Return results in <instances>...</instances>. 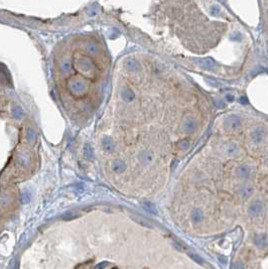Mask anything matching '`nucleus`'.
Listing matches in <instances>:
<instances>
[{"instance_id":"7","label":"nucleus","mask_w":268,"mask_h":269,"mask_svg":"<svg viewBox=\"0 0 268 269\" xmlns=\"http://www.w3.org/2000/svg\"><path fill=\"white\" fill-rule=\"evenodd\" d=\"M195 128H197V123L194 119H187L182 123V129L185 133H192L195 130Z\"/></svg>"},{"instance_id":"14","label":"nucleus","mask_w":268,"mask_h":269,"mask_svg":"<svg viewBox=\"0 0 268 269\" xmlns=\"http://www.w3.org/2000/svg\"><path fill=\"white\" fill-rule=\"evenodd\" d=\"M220 12H221V8H220V6H219V5L215 4V5L211 6L210 13L212 14L213 16H218V15L220 14Z\"/></svg>"},{"instance_id":"11","label":"nucleus","mask_w":268,"mask_h":269,"mask_svg":"<svg viewBox=\"0 0 268 269\" xmlns=\"http://www.w3.org/2000/svg\"><path fill=\"white\" fill-rule=\"evenodd\" d=\"M253 192V188L250 185H245L242 186L240 194L243 198H249L251 196V194Z\"/></svg>"},{"instance_id":"15","label":"nucleus","mask_w":268,"mask_h":269,"mask_svg":"<svg viewBox=\"0 0 268 269\" xmlns=\"http://www.w3.org/2000/svg\"><path fill=\"white\" fill-rule=\"evenodd\" d=\"M143 158H142V160L144 161V162H148V163H150L151 161L153 160V155L151 153H149V152H144L143 154Z\"/></svg>"},{"instance_id":"17","label":"nucleus","mask_w":268,"mask_h":269,"mask_svg":"<svg viewBox=\"0 0 268 269\" xmlns=\"http://www.w3.org/2000/svg\"><path fill=\"white\" fill-rule=\"evenodd\" d=\"M233 269H245L244 264L240 261H236L233 263Z\"/></svg>"},{"instance_id":"5","label":"nucleus","mask_w":268,"mask_h":269,"mask_svg":"<svg viewBox=\"0 0 268 269\" xmlns=\"http://www.w3.org/2000/svg\"><path fill=\"white\" fill-rule=\"evenodd\" d=\"M237 175L240 179H248L251 175V167L247 164H242L238 167Z\"/></svg>"},{"instance_id":"8","label":"nucleus","mask_w":268,"mask_h":269,"mask_svg":"<svg viewBox=\"0 0 268 269\" xmlns=\"http://www.w3.org/2000/svg\"><path fill=\"white\" fill-rule=\"evenodd\" d=\"M264 137V131L263 129L261 128H255L253 131H252L251 133V139L252 141L254 142V143H260L261 141H262V139Z\"/></svg>"},{"instance_id":"12","label":"nucleus","mask_w":268,"mask_h":269,"mask_svg":"<svg viewBox=\"0 0 268 269\" xmlns=\"http://www.w3.org/2000/svg\"><path fill=\"white\" fill-rule=\"evenodd\" d=\"M188 254L192 258V260H194L195 263H198V264H200V265H205L204 259L202 258L201 256H198V254H195V253H192V252H188Z\"/></svg>"},{"instance_id":"4","label":"nucleus","mask_w":268,"mask_h":269,"mask_svg":"<svg viewBox=\"0 0 268 269\" xmlns=\"http://www.w3.org/2000/svg\"><path fill=\"white\" fill-rule=\"evenodd\" d=\"M254 243L258 248L268 247V235L266 234H257L254 237Z\"/></svg>"},{"instance_id":"1","label":"nucleus","mask_w":268,"mask_h":269,"mask_svg":"<svg viewBox=\"0 0 268 269\" xmlns=\"http://www.w3.org/2000/svg\"><path fill=\"white\" fill-rule=\"evenodd\" d=\"M241 125V120L238 116L236 115H229L227 118L225 119V122H224V126H225L226 129H229V130H235V129H238Z\"/></svg>"},{"instance_id":"3","label":"nucleus","mask_w":268,"mask_h":269,"mask_svg":"<svg viewBox=\"0 0 268 269\" xmlns=\"http://www.w3.org/2000/svg\"><path fill=\"white\" fill-rule=\"evenodd\" d=\"M223 151H224V153L227 154V155L234 156V155H236V154L239 153L240 149H239L238 145L234 143V142H229V143H226L225 145H224Z\"/></svg>"},{"instance_id":"20","label":"nucleus","mask_w":268,"mask_h":269,"mask_svg":"<svg viewBox=\"0 0 268 269\" xmlns=\"http://www.w3.org/2000/svg\"><path fill=\"white\" fill-rule=\"evenodd\" d=\"M225 260H226V258H225V257H222V256H219V261L222 262L223 264H225V263H226V261H225Z\"/></svg>"},{"instance_id":"18","label":"nucleus","mask_w":268,"mask_h":269,"mask_svg":"<svg viewBox=\"0 0 268 269\" xmlns=\"http://www.w3.org/2000/svg\"><path fill=\"white\" fill-rule=\"evenodd\" d=\"M188 145H190V143H188V141H187V140H182L179 142V147H181V149H187V148L188 147Z\"/></svg>"},{"instance_id":"16","label":"nucleus","mask_w":268,"mask_h":269,"mask_svg":"<svg viewBox=\"0 0 268 269\" xmlns=\"http://www.w3.org/2000/svg\"><path fill=\"white\" fill-rule=\"evenodd\" d=\"M110 264L109 262H107V261H104V262H101V263H99V264H97L96 266H95V269H105L107 266H110Z\"/></svg>"},{"instance_id":"2","label":"nucleus","mask_w":268,"mask_h":269,"mask_svg":"<svg viewBox=\"0 0 268 269\" xmlns=\"http://www.w3.org/2000/svg\"><path fill=\"white\" fill-rule=\"evenodd\" d=\"M262 211H263V204L262 202L259 200L254 201L248 209V213L252 217L259 216V215L262 213Z\"/></svg>"},{"instance_id":"13","label":"nucleus","mask_w":268,"mask_h":269,"mask_svg":"<svg viewBox=\"0 0 268 269\" xmlns=\"http://www.w3.org/2000/svg\"><path fill=\"white\" fill-rule=\"evenodd\" d=\"M143 207L145 208V210L149 212V213L154 214V215L157 214V210H156L155 206H154L153 204H151V203H148V202L143 203Z\"/></svg>"},{"instance_id":"6","label":"nucleus","mask_w":268,"mask_h":269,"mask_svg":"<svg viewBox=\"0 0 268 269\" xmlns=\"http://www.w3.org/2000/svg\"><path fill=\"white\" fill-rule=\"evenodd\" d=\"M198 64V66L206 70H214L216 68V63L212 59H201L195 61Z\"/></svg>"},{"instance_id":"10","label":"nucleus","mask_w":268,"mask_h":269,"mask_svg":"<svg viewBox=\"0 0 268 269\" xmlns=\"http://www.w3.org/2000/svg\"><path fill=\"white\" fill-rule=\"evenodd\" d=\"M191 217H192V219H193L194 222L200 223L201 221L203 220L204 214H203V212H202L201 210H198V209H195V210H194L193 212H192Z\"/></svg>"},{"instance_id":"19","label":"nucleus","mask_w":268,"mask_h":269,"mask_svg":"<svg viewBox=\"0 0 268 269\" xmlns=\"http://www.w3.org/2000/svg\"><path fill=\"white\" fill-rule=\"evenodd\" d=\"M226 99H227V101H229V102H232V101H234V96H233V95H227L226 96Z\"/></svg>"},{"instance_id":"9","label":"nucleus","mask_w":268,"mask_h":269,"mask_svg":"<svg viewBox=\"0 0 268 269\" xmlns=\"http://www.w3.org/2000/svg\"><path fill=\"white\" fill-rule=\"evenodd\" d=\"M131 218L133 219V221H135L137 224H139L140 226L142 227H145V228H149V229H152L153 228V225L151 224L149 221L144 219V218L142 217H138V216H131Z\"/></svg>"},{"instance_id":"21","label":"nucleus","mask_w":268,"mask_h":269,"mask_svg":"<svg viewBox=\"0 0 268 269\" xmlns=\"http://www.w3.org/2000/svg\"><path fill=\"white\" fill-rule=\"evenodd\" d=\"M266 163H267V165H268V157H267V159H266Z\"/></svg>"}]
</instances>
